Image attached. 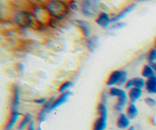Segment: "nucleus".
I'll use <instances>...</instances> for the list:
<instances>
[{"label":"nucleus","instance_id":"f257e3e1","mask_svg":"<svg viewBox=\"0 0 156 130\" xmlns=\"http://www.w3.org/2000/svg\"><path fill=\"white\" fill-rule=\"evenodd\" d=\"M44 6L50 13L52 19H56V20L65 19L69 12V5L63 0H48L44 4Z\"/></svg>","mask_w":156,"mask_h":130},{"label":"nucleus","instance_id":"f03ea898","mask_svg":"<svg viewBox=\"0 0 156 130\" xmlns=\"http://www.w3.org/2000/svg\"><path fill=\"white\" fill-rule=\"evenodd\" d=\"M13 21L16 25L22 28H34L39 23L34 18L32 13L27 10H18L14 13Z\"/></svg>","mask_w":156,"mask_h":130},{"label":"nucleus","instance_id":"7ed1b4c3","mask_svg":"<svg viewBox=\"0 0 156 130\" xmlns=\"http://www.w3.org/2000/svg\"><path fill=\"white\" fill-rule=\"evenodd\" d=\"M128 81V74L124 70H115L109 74L108 78L106 79V85L109 87L118 86L121 87L126 84Z\"/></svg>","mask_w":156,"mask_h":130},{"label":"nucleus","instance_id":"20e7f679","mask_svg":"<svg viewBox=\"0 0 156 130\" xmlns=\"http://www.w3.org/2000/svg\"><path fill=\"white\" fill-rule=\"evenodd\" d=\"M81 12L84 16L92 18L94 17L98 12V5L95 0H81L80 3Z\"/></svg>","mask_w":156,"mask_h":130},{"label":"nucleus","instance_id":"39448f33","mask_svg":"<svg viewBox=\"0 0 156 130\" xmlns=\"http://www.w3.org/2000/svg\"><path fill=\"white\" fill-rule=\"evenodd\" d=\"M55 99H56L55 97L49 99L48 102L44 106H42L41 110H39V113L37 114V120L39 122H44L46 120L48 114L51 112V107H52V105L54 103V101H55Z\"/></svg>","mask_w":156,"mask_h":130},{"label":"nucleus","instance_id":"423d86ee","mask_svg":"<svg viewBox=\"0 0 156 130\" xmlns=\"http://www.w3.org/2000/svg\"><path fill=\"white\" fill-rule=\"evenodd\" d=\"M72 23L76 27H78L82 32V34L84 37L89 38L91 34V25L89 22L84 21V20H74L72 21Z\"/></svg>","mask_w":156,"mask_h":130},{"label":"nucleus","instance_id":"0eeeda50","mask_svg":"<svg viewBox=\"0 0 156 130\" xmlns=\"http://www.w3.org/2000/svg\"><path fill=\"white\" fill-rule=\"evenodd\" d=\"M111 21H112V18L109 16V14L106 12H100L96 18L97 25H99L100 27H104V28L108 27L112 23Z\"/></svg>","mask_w":156,"mask_h":130},{"label":"nucleus","instance_id":"6e6552de","mask_svg":"<svg viewBox=\"0 0 156 130\" xmlns=\"http://www.w3.org/2000/svg\"><path fill=\"white\" fill-rule=\"evenodd\" d=\"M131 118L124 113H121L116 119V125L119 129L127 130L131 127Z\"/></svg>","mask_w":156,"mask_h":130},{"label":"nucleus","instance_id":"1a4fd4ad","mask_svg":"<svg viewBox=\"0 0 156 130\" xmlns=\"http://www.w3.org/2000/svg\"><path fill=\"white\" fill-rule=\"evenodd\" d=\"M136 3H132V4H130V5L127 6V7H125L122 11H120L119 13H117L115 16L112 17V21H111L112 23H119V22L122 20V19L125 18L127 15H128L129 13H131L132 11H133L134 9L136 8Z\"/></svg>","mask_w":156,"mask_h":130},{"label":"nucleus","instance_id":"9d476101","mask_svg":"<svg viewBox=\"0 0 156 130\" xmlns=\"http://www.w3.org/2000/svg\"><path fill=\"white\" fill-rule=\"evenodd\" d=\"M70 96H71L70 91H66V92H65V93H62L58 97H57L55 99V101H54V103L51 107V112L54 110L58 109V107H61V106H62L63 104H66L68 101V99H69Z\"/></svg>","mask_w":156,"mask_h":130},{"label":"nucleus","instance_id":"9b49d317","mask_svg":"<svg viewBox=\"0 0 156 130\" xmlns=\"http://www.w3.org/2000/svg\"><path fill=\"white\" fill-rule=\"evenodd\" d=\"M20 117H21V113L19 112V110H11V114H10V117L6 123V126H5V130H12L16 123L19 121Z\"/></svg>","mask_w":156,"mask_h":130},{"label":"nucleus","instance_id":"f8f14e48","mask_svg":"<svg viewBox=\"0 0 156 130\" xmlns=\"http://www.w3.org/2000/svg\"><path fill=\"white\" fill-rule=\"evenodd\" d=\"M13 97H12V103H11V110H18L20 103H21V97H20V89L19 86L17 84H15L13 86L12 89Z\"/></svg>","mask_w":156,"mask_h":130},{"label":"nucleus","instance_id":"ddd939ff","mask_svg":"<svg viewBox=\"0 0 156 130\" xmlns=\"http://www.w3.org/2000/svg\"><path fill=\"white\" fill-rule=\"evenodd\" d=\"M143 96V89L138 87H133L130 90H128V98L130 103H136Z\"/></svg>","mask_w":156,"mask_h":130},{"label":"nucleus","instance_id":"4468645a","mask_svg":"<svg viewBox=\"0 0 156 130\" xmlns=\"http://www.w3.org/2000/svg\"><path fill=\"white\" fill-rule=\"evenodd\" d=\"M99 46V36L98 35H93L90 36L89 38L87 39L86 42V47L87 49L89 50V52H95L96 49Z\"/></svg>","mask_w":156,"mask_h":130},{"label":"nucleus","instance_id":"2eb2a0df","mask_svg":"<svg viewBox=\"0 0 156 130\" xmlns=\"http://www.w3.org/2000/svg\"><path fill=\"white\" fill-rule=\"evenodd\" d=\"M145 90L148 94L156 95V75L152 76L148 79H146L145 83Z\"/></svg>","mask_w":156,"mask_h":130},{"label":"nucleus","instance_id":"dca6fc26","mask_svg":"<svg viewBox=\"0 0 156 130\" xmlns=\"http://www.w3.org/2000/svg\"><path fill=\"white\" fill-rule=\"evenodd\" d=\"M107 93H108V96H110V97H114L117 99L120 98V97H123V96L128 95V93H127L124 89H122L121 87H118V86L110 87Z\"/></svg>","mask_w":156,"mask_h":130},{"label":"nucleus","instance_id":"f3484780","mask_svg":"<svg viewBox=\"0 0 156 130\" xmlns=\"http://www.w3.org/2000/svg\"><path fill=\"white\" fill-rule=\"evenodd\" d=\"M107 125V117H99L94 122L93 130H105Z\"/></svg>","mask_w":156,"mask_h":130},{"label":"nucleus","instance_id":"a211bd4d","mask_svg":"<svg viewBox=\"0 0 156 130\" xmlns=\"http://www.w3.org/2000/svg\"><path fill=\"white\" fill-rule=\"evenodd\" d=\"M126 114L128 115L131 119L136 118V117H138V114H139V110L135 103L128 104V106H127V108H126Z\"/></svg>","mask_w":156,"mask_h":130},{"label":"nucleus","instance_id":"6ab92c4d","mask_svg":"<svg viewBox=\"0 0 156 130\" xmlns=\"http://www.w3.org/2000/svg\"><path fill=\"white\" fill-rule=\"evenodd\" d=\"M156 75V73L154 69L152 68V66L150 64H146L144 66L143 70H141V76H143L144 78L145 79H148L150 78H152V76Z\"/></svg>","mask_w":156,"mask_h":130},{"label":"nucleus","instance_id":"aec40b11","mask_svg":"<svg viewBox=\"0 0 156 130\" xmlns=\"http://www.w3.org/2000/svg\"><path fill=\"white\" fill-rule=\"evenodd\" d=\"M32 121V114H26L23 115V119L21 121L19 122V125H18V130H23L26 127L28 126V124Z\"/></svg>","mask_w":156,"mask_h":130},{"label":"nucleus","instance_id":"412c9836","mask_svg":"<svg viewBox=\"0 0 156 130\" xmlns=\"http://www.w3.org/2000/svg\"><path fill=\"white\" fill-rule=\"evenodd\" d=\"M131 79H132V83H133V87H138L140 89L145 87L146 79L144 78L143 76H136V78H133Z\"/></svg>","mask_w":156,"mask_h":130},{"label":"nucleus","instance_id":"4be33fe9","mask_svg":"<svg viewBox=\"0 0 156 130\" xmlns=\"http://www.w3.org/2000/svg\"><path fill=\"white\" fill-rule=\"evenodd\" d=\"M97 113L99 114V117H108V110L105 103L101 102L97 107Z\"/></svg>","mask_w":156,"mask_h":130},{"label":"nucleus","instance_id":"5701e85b","mask_svg":"<svg viewBox=\"0 0 156 130\" xmlns=\"http://www.w3.org/2000/svg\"><path fill=\"white\" fill-rule=\"evenodd\" d=\"M72 85H73L72 81H70V80L65 81V82H62L60 85V87H58V92H60L61 94L66 92V91H68L70 89V87H72Z\"/></svg>","mask_w":156,"mask_h":130},{"label":"nucleus","instance_id":"b1692460","mask_svg":"<svg viewBox=\"0 0 156 130\" xmlns=\"http://www.w3.org/2000/svg\"><path fill=\"white\" fill-rule=\"evenodd\" d=\"M147 61H148V64H153V63L156 62V49L155 48H151V49L148 51Z\"/></svg>","mask_w":156,"mask_h":130},{"label":"nucleus","instance_id":"393cba45","mask_svg":"<svg viewBox=\"0 0 156 130\" xmlns=\"http://www.w3.org/2000/svg\"><path fill=\"white\" fill-rule=\"evenodd\" d=\"M144 103L150 108L156 107V99H154L153 97H150V96H148V97H146L144 99Z\"/></svg>","mask_w":156,"mask_h":130},{"label":"nucleus","instance_id":"a878e982","mask_svg":"<svg viewBox=\"0 0 156 130\" xmlns=\"http://www.w3.org/2000/svg\"><path fill=\"white\" fill-rule=\"evenodd\" d=\"M126 26L125 23H122V22H119V23H112L111 26V30H121V28H123L124 27Z\"/></svg>","mask_w":156,"mask_h":130},{"label":"nucleus","instance_id":"bb28decb","mask_svg":"<svg viewBox=\"0 0 156 130\" xmlns=\"http://www.w3.org/2000/svg\"><path fill=\"white\" fill-rule=\"evenodd\" d=\"M48 100H49V99H47V98H45V97H42V98H37V99H34L33 102L35 103V104H37V105L44 106V105H45V104L48 102Z\"/></svg>","mask_w":156,"mask_h":130},{"label":"nucleus","instance_id":"cd10ccee","mask_svg":"<svg viewBox=\"0 0 156 130\" xmlns=\"http://www.w3.org/2000/svg\"><path fill=\"white\" fill-rule=\"evenodd\" d=\"M124 86H125V89H127V90H130L131 88H133V83H132V79H128V81H127L126 84Z\"/></svg>","mask_w":156,"mask_h":130},{"label":"nucleus","instance_id":"c85d7f7f","mask_svg":"<svg viewBox=\"0 0 156 130\" xmlns=\"http://www.w3.org/2000/svg\"><path fill=\"white\" fill-rule=\"evenodd\" d=\"M27 130H37V129H35V124H34L33 121H31L28 124V126L27 127Z\"/></svg>","mask_w":156,"mask_h":130},{"label":"nucleus","instance_id":"c756f323","mask_svg":"<svg viewBox=\"0 0 156 130\" xmlns=\"http://www.w3.org/2000/svg\"><path fill=\"white\" fill-rule=\"evenodd\" d=\"M17 67H18V70H20V71H21V73H22V71H23L24 70V66L23 65V64H18L17 65Z\"/></svg>","mask_w":156,"mask_h":130},{"label":"nucleus","instance_id":"7c9ffc66","mask_svg":"<svg viewBox=\"0 0 156 130\" xmlns=\"http://www.w3.org/2000/svg\"><path fill=\"white\" fill-rule=\"evenodd\" d=\"M151 122H152L153 125H156V119H155V117H151Z\"/></svg>","mask_w":156,"mask_h":130},{"label":"nucleus","instance_id":"2f4dec72","mask_svg":"<svg viewBox=\"0 0 156 130\" xmlns=\"http://www.w3.org/2000/svg\"><path fill=\"white\" fill-rule=\"evenodd\" d=\"M151 66H152V68L154 69V70H155V73H156V62L155 63H153V64H150Z\"/></svg>","mask_w":156,"mask_h":130},{"label":"nucleus","instance_id":"473e14b6","mask_svg":"<svg viewBox=\"0 0 156 130\" xmlns=\"http://www.w3.org/2000/svg\"><path fill=\"white\" fill-rule=\"evenodd\" d=\"M127 130H136V128H135V126H131L130 128H128Z\"/></svg>","mask_w":156,"mask_h":130},{"label":"nucleus","instance_id":"72a5a7b5","mask_svg":"<svg viewBox=\"0 0 156 130\" xmlns=\"http://www.w3.org/2000/svg\"><path fill=\"white\" fill-rule=\"evenodd\" d=\"M140 1H150V0H140Z\"/></svg>","mask_w":156,"mask_h":130},{"label":"nucleus","instance_id":"f704fd0d","mask_svg":"<svg viewBox=\"0 0 156 130\" xmlns=\"http://www.w3.org/2000/svg\"><path fill=\"white\" fill-rule=\"evenodd\" d=\"M154 48H155V49H156V39H155V46H154Z\"/></svg>","mask_w":156,"mask_h":130},{"label":"nucleus","instance_id":"c9c22d12","mask_svg":"<svg viewBox=\"0 0 156 130\" xmlns=\"http://www.w3.org/2000/svg\"><path fill=\"white\" fill-rule=\"evenodd\" d=\"M37 130H42V129H41L40 127H38V129H37Z\"/></svg>","mask_w":156,"mask_h":130}]
</instances>
